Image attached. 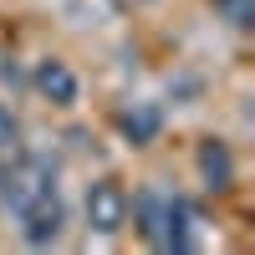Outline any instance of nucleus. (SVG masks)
Segmentation results:
<instances>
[{
  "label": "nucleus",
  "mask_w": 255,
  "mask_h": 255,
  "mask_svg": "<svg viewBox=\"0 0 255 255\" xmlns=\"http://www.w3.org/2000/svg\"><path fill=\"white\" fill-rule=\"evenodd\" d=\"M199 174L209 179V189H225V184H230V174H235V163H230L225 143H204V148H199Z\"/></svg>",
  "instance_id": "0eeeda50"
},
{
  "label": "nucleus",
  "mask_w": 255,
  "mask_h": 255,
  "mask_svg": "<svg viewBox=\"0 0 255 255\" xmlns=\"http://www.w3.org/2000/svg\"><path fill=\"white\" fill-rule=\"evenodd\" d=\"M87 225L97 230V235H118V230L128 225V194L118 179H97L87 189Z\"/></svg>",
  "instance_id": "f03ea898"
},
{
  "label": "nucleus",
  "mask_w": 255,
  "mask_h": 255,
  "mask_svg": "<svg viewBox=\"0 0 255 255\" xmlns=\"http://www.w3.org/2000/svg\"><path fill=\"white\" fill-rule=\"evenodd\" d=\"M61 199H56V189L51 194H41V199H31L26 209H20V235H26V245H51L56 235H61Z\"/></svg>",
  "instance_id": "20e7f679"
},
{
  "label": "nucleus",
  "mask_w": 255,
  "mask_h": 255,
  "mask_svg": "<svg viewBox=\"0 0 255 255\" xmlns=\"http://www.w3.org/2000/svg\"><path fill=\"white\" fill-rule=\"evenodd\" d=\"M51 189H56V163L41 158V153H26V158H15V163L0 168V204L15 209V215H20L31 199L51 194Z\"/></svg>",
  "instance_id": "f257e3e1"
},
{
  "label": "nucleus",
  "mask_w": 255,
  "mask_h": 255,
  "mask_svg": "<svg viewBox=\"0 0 255 255\" xmlns=\"http://www.w3.org/2000/svg\"><path fill=\"white\" fill-rule=\"evenodd\" d=\"M118 128H123L128 143H153L158 128H163V113L153 108V102H138V108H128V113L118 118Z\"/></svg>",
  "instance_id": "423d86ee"
},
{
  "label": "nucleus",
  "mask_w": 255,
  "mask_h": 255,
  "mask_svg": "<svg viewBox=\"0 0 255 255\" xmlns=\"http://www.w3.org/2000/svg\"><path fill=\"white\" fill-rule=\"evenodd\" d=\"M10 138H15V118H10V113H5V108H0V148H5V143H10Z\"/></svg>",
  "instance_id": "1a4fd4ad"
},
{
  "label": "nucleus",
  "mask_w": 255,
  "mask_h": 255,
  "mask_svg": "<svg viewBox=\"0 0 255 255\" xmlns=\"http://www.w3.org/2000/svg\"><path fill=\"white\" fill-rule=\"evenodd\" d=\"M31 82H36V92L46 102H56V108H72V102H77V72L67 67V61H56V56L41 61Z\"/></svg>",
  "instance_id": "39448f33"
},
{
  "label": "nucleus",
  "mask_w": 255,
  "mask_h": 255,
  "mask_svg": "<svg viewBox=\"0 0 255 255\" xmlns=\"http://www.w3.org/2000/svg\"><path fill=\"white\" fill-rule=\"evenodd\" d=\"M153 245L158 250H189L194 245V209H189L179 194H163V209H158V230H153Z\"/></svg>",
  "instance_id": "7ed1b4c3"
},
{
  "label": "nucleus",
  "mask_w": 255,
  "mask_h": 255,
  "mask_svg": "<svg viewBox=\"0 0 255 255\" xmlns=\"http://www.w3.org/2000/svg\"><path fill=\"white\" fill-rule=\"evenodd\" d=\"M215 10L230 20V26H240V31H245L250 20H255V0H215Z\"/></svg>",
  "instance_id": "6e6552de"
}]
</instances>
